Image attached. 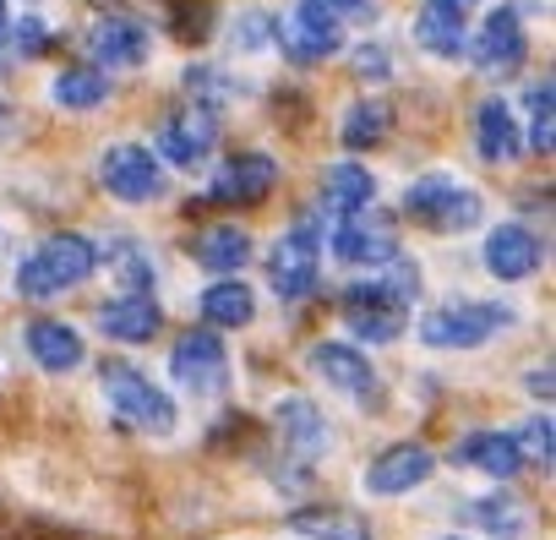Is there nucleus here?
Wrapping results in <instances>:
<instances>
[{"instance_id":"f257e3e1","label":"nucleus","mask_w":556,"mask_h":540,"mask_svg":"<svg viewBox=\"0 0 556 540\" xmlns=\"http://www.w3.org/2000/svg\"><path fill=\"white\" fill-rule=\"evenodd\" d=\"M93 267H99V246L88 235H50L17 262V296L23 301H50V296L77 290L83 279H93Z\"/></svg>"},{"instance_id":"f03ea898","label":"nucleus","mask_w":556,"mask_h":540,"mask_svg":"<svg viewBox=\"0 0 556 540\" xmlns=\"http://www.w3.org/2000/svg\"><path fill=\"white\" fill-rule=\"evenodd\" d=\"M99 388H104V404L115 410V420H121L126 431L169 437V431L180 426L175 399H169L148 372H137V366H126V361H104V366H99Z\"/></svg>"},{"instance_id":"7ed1b4c3","label":"nucleus","mask_w":556,"mask_h":540,"mask_svg":"<svg viewBox=\"0 0 556 540\" xmlns=\"http://www.w3.org/2000/svg\"><path fill=\"white\" fill-rule=\"evenodd\" d=\"M513 312L507 306H485V301H453L420 317V344L431 350H480L496 328H507Z\"/></svg>"},{"instance_id":"20e7f679","label":"nucleus","mask_w":556,"mask_h":540,"mask_svg":"<svg viewBox=\"0 0 556 540\" xmlns=\"http://www.w3.org/2000/svg\"><path fill=\"white\" fill-rule=\"evenodd\" d=\"M273 39H278V50H285L295 66H317V61L339 55L344 23L333 12H323L317 0H295V7L273 23Z\"/></svg>"},{"instance_id":"39448f33","label":"nucleus","mask_w":556,"mask_h":540,"mask_svg":"<svg viewBox=\"0 0 556 540\" xmlns=\"http://www.w3.org/2000/svg\"><path fill=\"white\" fill-rule=\"evenodd\" d=\"M317 256H323V240H317V224L301 218L285 240L273 246L267 256V285L278 301H306L312 285H317Z\"/></svg>"},{"instance_id":"423d86ee","label":"nucleus","mask_w":556,"mask_h":540,"mask_svg":"<svg viewBox=\"0 0 556 540\" xmlns=\"http://www.w3.org/2000/svg\"><path fill=\"white\" fill-rule=\"evenodd\" d=\"M469 55H475V72L480 77H513L518 66H523V55H529V39H523V23H518V12L513 7H496L480 28H475V39L464 45Z\"/></svg>"},{"instance_id":"0eeeda50","label":"nucleus","mask_w":556,"mask_h":540,"mask_svg":"<svg viewBox=\"0 0 556 540\" xmlns=\"http://www.w3.org/2000/svg\"><path fill=\"white\" fill-rule=\"evenodd\" d=\"M99 180H104V191L121 197V202H153V197H164V169H159V159H153L142 142H115V148H104Z\"/></svg>"},{"instance_id":"6e6552de","label":"nucleus","mask_w":556,"mask_h":540,"mask_svg":"<svg viewBox=\"0 0 556 540\" xmlns=\"http://www.w3.org/2000/svg\"><path fill=\"white\" fill-rule=\"evenodd\" d=\"M169 377L197 393V399H213L229 388V350L218 344V334H186L169 355Z\"/></svg>"},{"instance_id":"1a4fd4ad","label":"nucleus","mask_w":556,"mask_h":540,"mask_svg":"<svg viewBox=\"0 0 556 540\" xmlns=\"http://www.w3.org/2000/svg\"><path fill=\"white\" fill-rule=\"evenodd\" d=\"M333 256L350 262V267H382L388 256H399V235H393V218L382 213H344L339 218V235H333Z\"/></svg>"},{"instance_id":"9d476101","label":"nucleus","mask_w":556,"mask_h":540,"mask_svg":"<svg viewBox=\"0 0 556 540\" xmlns=\"http://www.w3.org/2000/svg\"><path fill=\"white\" fill-rule=\"evenodd\" d=\"M273 431H278V442H285L301 464H312V459H323V453L333 448V426H328V415H323L312 399H301V393L278 399V410H273Z\"/></svg>"},{"instance_id":"9b49d317","label":"nucleus","mask_w":556,"mask_h":540,"mask_svg":"<svg viewBox=\"0 0 556 540\" xmlns=\"http://www.w3.org/2000/svg\"><path fill=\"white\" fill-rule=\"evenodd\" d=\"M306 366L323 377V388H333V393H344V399H366V393L377 388V372H371L366 350H355V344H344V339H317L312 355H306Z\"/></svg>"},{"instance_id":"f8f14e48","label":"nucleus","mask_w":556,"mask_h":540,"mask_svg":"<svg viewBox=\"0 0 556 540\" xmlns=\"http://www.w3.org/2000/svg\"><path fill=\"white\" fill-rule=\"evenodd\" d=\"M431 469H437V453H431L426 442H393L388 453L371 459V469H366V491H371V497H404V491L426 486Z\"/></svg>"},{"instance_id":"ddd939ff","label":"nucleus","mask_w":556,"mask_h":540,"mask_svg":"<svg viewBox=\"0 0 556 540\" xmlns=\"http://www.w3.org/2000/svg\"><path fill=\"white\" fill-rule=\"evenodd\" d=\"M23 344H28V355L39 361V372H50V377H66V372H77V366L88 361L83 334H77L72 323H61V317H34V323L23 328Z\"/></svg>"},{"instance_id":"4468645a","label":"nucleus","mask_w":556,"mask_h":540,"mask_svg":"<svg viewBox=\"0 0 556 540\" xmlns=\"http://www.w3.org/2000/svg\"><path fill=\"white\" fill-rule=\"evenodd\" d=\"M213 142H218V115L202 110V104H191V115H169V121L159 126V153H164L169 164H180V169L202 164V159L213 153Z\"/></svg>"},{"instance_id":"2eb2a0df","label":"nucleus","mask_w":556,"mask_h":540,"mask_svg":"<svg viewBox=\"0 0 556 540\" xmlns=\"http://www.w3.org/2000/svg\"><path fill=\"white\" fill-rule=\"evenodd\" d=\"M485 274L491 279H502V285H518V279H529L534 267H540V240L523 229V224H496L491 235H485Z\"/></svg>"},{"instance_id":"dca6fc26","label":"nucleus","mask_w":556,"mask_h":540,"mask_svg":"<svg viewBox=\"0 0 556 540\" xmlns=\"http://www.w3.org/2000/svg\"><path fill=\"white\" fill-rule=\"evenodd\" d=\"M415 45L437 61H458L469 45V23H464V0H426L415 17Z\"/></svg>"},{"instance_id":"f3484780","label":"nucleus","mask_w":556,"mask_h":540,"mask_svg":"<svg viewBox=\"0 0 556 540\" xmlns=\"http://www.w3.org/2000/svg\"><path fill=\"white\" fill-rule=\"evenodd\" d=\"M273 186H278V164H273L267 153H235V159L213 175V202L251 208V202H262Z\"/></svg>"},{"instance_id":"a211bd4d","label":"nucleus","mask_w":556,"mask_h":540,"mask_svg":"<svg viewBox=\"0 0 556 540\" xmlns=\"http://www.w3.org/2000/svg\"><path fill=\"white\" fill-rule=\"evenodd\" d=\"M99 328H104V339H115V344H148V339L164 328V312H159V301H153L148 290H131V296L99 306Z\"/></svg>"},{"instance_id":"6ab92c4d","label":"nucleus","mask_w":556,"mask_h":540,"mask_svg":"<svg viewBox=\"0 0 556 540\" xmlns=\"http://www.w3.org/2000/svg\"><path fill=\"white\" fill-rule=\"evenodd\" d=\"M88 50L104 72H131V66L148 61V28L131 23V17H104V23H93Z\"/></svg>"},{"instance_id":"aec40b11","label":"nucleus","mask_w":556,"mask_h":540,"mask_svg":"<svg viewBox=\"0 0 556 540\" xmlns=\"http://www.w3.org/2000/svg\"><path fill=\"white\" fill-rule=\"evenodd\" d=\"M344 323H350V334L366 339V344H393V339L404 334V312L388 306V301L377 296V285H361V290L344 296Z\"/></svg>"},{"instance_id":"412c9836","label":"nucleus","mask_w":556,"mask_h":540,"mask_svg":"<svg viewBox=\"0 0 556 540\" xmlns=\"http://www.w3.org/2000/svg\"><path fill=\"white\" fill-rule=\"evenodd\" d=\"M191 262L197 267H207V274H240V267L251 262V235L240 229V224H213V229H202L197 240H191Z\"/></svg>"},{"instance_id":"4be33fe9","label":"nucleus","mask_w":556,"mask_h":540,"mask_svg":"<svg viewBox=\"0 0 556 540\" xmlns=\"http://www.w3.org/2000/svg\"><path fill=\"white\" fill-rule=\"evenodd\" d=\"M475 148L485 164H513L518 159V126H513V110L502 99H480L475 110Z\"/></svg>"},{"instance_id":"5701e85b","label":"nucleus","mask_w":556,"mask_h":540,"mask_svg":"<svg viewBox=\"0 0 556 540\" xmlns=\"http://www.w3.org/2000/svg\"><path fill=\"white\" fill-rule=\"evenodd\" d=\"M197 312H202V323H207V328H245V323L256 317V296L229 274V279H213V285L202 290Z\"/></svg>"},{"instance_id":"b1692460","label":"nucleus","mask_w":556,"mask_h":540,"mask_svg":"<svg viewBox=\"0 0 556 540\" xmlns=\"http://www.w3.org/2000/svg\"><path fill=\"white\" fill-rule=\"evenodd\" d=\"M458 464H475V469H485L491 480H513L518 469H523V453H518V442L507 437V431H475L469 442H458V453H453Z\"/></svg>"},{"instance_id":"393cba45","label":"nucleus","mask_w":556,"mask_h":540,"mask_svg":"<svg viewBox=\"0 0 556 540\" xmlns=\"http://www.w3.org/2000/svg\"><path fill=\"white\" fill-rule=\"evenodd\" d=\"M371 197H377V175L361 169V164H333V169L323 175V213H333V218L366 208Z\"/></svg>"},{"instance_id":"a878e982","label":"nucleus","mask_w":556,"mask_h":540,"mask_svg":"<svg viewBox=\"0 0 556 540\" xmlns=\"http://www.w3.org/2000/svg\"><path fill=\"white\" fill-rule=\"evenodd\" d=\"M464 513H469V524H475V529H485V535H496V540H518V535H529V507H523L513 491L475 497Z\"/></svg>"},{"instance_id":"bb28decb","label":"nucleus","mask_w":556,"mask_h":540,"mask_svg":"<svg viewBox=\"0 0 556 540\" xmlns=\"http://www.w3.org/2000/svg\"><path fill=\"white\" fill-rule=\"evenodd\" d=\"M295 535H312V540H371V524L344 513V507H301L290 518Z\"/></svg>"},{"instance_id":"cd10ccee","label":"nucleus","mask_w":556,"mask_h":540,"mask_svg":"<svg viewBox=\"0 0 556 540\" xmlns=\"http://www.w3.org/2000/svg\"><path fill=\"white\" fill-rule=\"evenodd\" d=\"M50 99H55L61 110H99V104L110 99V83H104V72H93V66H72V72H61V77L50 83Z\"/></svg>"},{"instance_id":"c85d7f7f","label":"nucleus","mask_w":556,"mask_h":540,"mask_svg":"<svg viewBox=\"0 0 556 540\" xmlns=\"http://www.w3.org/2000/svg\"><path fill=\"white\" fill-rule=\"evenodd\" d=\"M388 126H393V104L388 99H361V104H350L344 110V148H377L382 137H388Z\"/></svg>"},{"instance_id":"c756f323","label":"nucleus","mask_w":556,"mask_h":540,"mask_svg":"<svg viewBox=\"0 0 556 540\" xmlns=\"http://www.w3.org/2000/svg\"><path fill=\"white\" fill-rule=\"evenodd\" d=\"M480 218H485V202H480L469 186H458V180H453V191L426 213V229H437V235H464V229H475Z\"/></svg>"},{"instance_id":"7c9ffc66","label":"nucleus","mask_w":556,"mask_h":540,"mask_svg":"<svg viewBox=\"0 0 556 540\" xmlns=\"http://www.w3.org/2000/svg\"><path fill=\"white\" fill-rule=\"evenodd\" d=\"M382 267H388V274H382L377 296H382L388 306H399V312H404V306H409V301L420 296V267H415L409 256H388Z\"/></svg>"},{"instance_id":"2f4dec72","label":"nucleus","mask_w":556,"mask_h":540,"mask_svg":"<svg viewBox=\"0 0 556 540\" xmlns=\"http://www.w3.org/2000/svg\"><path fill=\"white\" fill-rule=\"evenodd\" d=\"M551 431H556V426H551V415H534V420H523V426H518V437H513V442H518V453H523V459H534L540 469H551V459H556V437H551Z\"/></svg>"},{"instance_id":"473e14b6","label":"nucleus","mask_w":556,"mask_h":540,"mask_svg":"<svg viewBox=\"0 0 556 540\" xmlns=\"http://www.w3.org/2000/svg\"><path fill=\"white\" fill-rule=\"evenodd\" d=\"M110 267H115V279H121L126 290H148V285H153V262H148V251H142L137 240H121V251L110 256Z\"/></svg>"},{"instance_id":"72a5a7b5","label":"nucleus","mask_w":556,"mask_h":540,"mask_svg":"<svg viewBox=\"0 0 556 540\" xmlns=\"http://www.w3.org/2000/svg\"><path fill=\"white\" fill-rule=\"evenodd\" d=\"M523 104H529V148H534V153H551V83L540 77V83L523 93Z\"/></svg>"},{"instance_id":"f704fd0d","label":"nucleus","mask_w":556,"mask_h":540,"mask_svg":"<svg viewBox=\"0 0 556 540\" xmlns=\"http://www.w3.org/2000/svg\"><path fill=\"white\" fill-rule=\"evenodd\" d=\"M447 191H453V175H420V180L404 191V213H409L415 224H426V213H431Z\"/></svg>"},{"instance_id":"c9c22d12","label":"nucleus","mask_w":556,"mask_h":540,"mask_svg":"<svg viewBox=\"0 0 556 540\" xmlns=\"http://www.w3.org/2000/svg\"><path fill=\"white\" fill-rule=\"evenodd\" d=\"M186 99H197L202 110L218 115V104L229 99V88H224V77H218L213 66H191V72H186Z\"/></svg>"},{"instance_id":"e433bc0d","label":"nucleus","mask_w":556,"mask_h":540,"mask_svg":"<svg viewBox=\"0 0 556 540\" xmlns=\"http://www.w3.org/2000/svg\"><path fill=\"white\" fill-rule=\"evenodd\" d=\"M235 39H240V50H245V55L267 50V39H273V17H267V12H245V17L235 23Z\"/></svg>"},{"instance_id":"4c0bfd02","label":"nucleus","mask_w":556,"mask_h":540,"mask_svg":"<svg viewBox=\"0 0 556 540\" xmlns=\"http://www.w3.org/2000/svg\"><path fill=\"white\" fill-rule=\"evenodd\" d=\"M7 45H17V55H45V50H50V28H45L39 17H23Z\"/></svg>"},{"instance_id":"58836bf2","label":"nucleus","mask_w":556,"mask_h":540,"mask_svg":"<svg viewBox=\"0 0 556 540\" xmlns=\"http://www.w3.org/2000/svg\"><path fill=\"white\" fill-rule=\"evenodd\" d=\"M355 72L361 77H388V55L377 45H366V50H355Z\"/></svg>"},{"instance_id":"ea45409f","label":"nucleus","mask_w":556,"mask_h":540,"mask_svg":"<svg viewBox=\"0 0 556 540\" xmlns=\"http://www.w3.org/2000/svg\"><path fill=\"white\" fill-rule=\"evenodd\" d=\"M323 12H333V17H371V7L377 0H317Z\"/></svg>"},{"instance_id":"a19ab883","label":"nucleus","mask_w":556,"mask_h":540,"mask_svg":"<svg viewBox=\"0 0 556 540\" xmlns=\"http://www.w3.org/2000/svg\"><path fill=\"white\" fill-rule=\"evenodd\" d=\"M523 393H534V399H551V366L529 372V377H523Z\"/></svg>"},{"instance_id":"79ce46f5","label":"nucleus","mask_w":556,"mask_h":540,"mask_svg":"<svg viewBox=\"0 0 556 540\" xmlns=\"http://www.w3.org/2000/svg\"><path fill=\"white\" fill-rule=\"evenodd\" d=\"M12 39V12H7V0H0V45Z\"/></svg>"},{"instance_id":"37998d69","label":"nucleus","mask_w":556,"mask_h":540,"mask_svg":"<svg viewBox=\"0 0 556 540\" xmlns=\"http://www.w3.org/2000/svg\"><path fill=\"white\" fill-rule=\"evenodd\" d=\"M0 121H7V115H0Z\"/></svg>"},{"instance_id":"c03bdc74","label":"nucleus","mask_w":556,"mask_h":540,"mask_svg":"<svg viewBox=\"0 0 556 540\" xmlns=\"http://www.w3.org/2000/svg\"><path fill=\"white\" fill-rule=\"evenodd\" d=\"M453 540H458V535H453Z\"/></svg>"}]
</instances>
